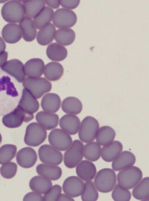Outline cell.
I'll list each match as a JSON object with an SVG mask.
<instances>
[{"mask_svg": "<svg viewBox=\"0 0 149 201\" xmlns=\"http://www.w3.org/2000/svg\"><path fill=\"white\" fill-rule=\"evenodd\" d=\"M143 176L141 169L136 166H132L121 170L118 174V184L123 188L131 189L141 180Z\"/></svg>", "mask_w": 149, "mask_h": 201, "instance_id": "1", "label": "cell"}, {"mask_svg": "<svg viewBox=\"0 0 149 201\" xmlns=\"http://www.w3.org/2000/svg\"><path fill=\"white\" fill-rule=\"evenodd\" d=\"M116 182L115 172L109 168H104L97 173L94 180L97 189L100 192L107 193L111 192L114 188Z\"/></svg>", "mask_w": 149, "mask_h": 201, "instance_id": "2", "label": "cell"}, {"mask_svg": "<svg viewBox=\"0 0 149 201\" xmlns=\"http://www.w3.org/2000/svg\"><path fill=\"white\" fill-rule=\"evenodd\" d=\"M22 86L36 99L50 91L52 87L51 82L43 77H27L22 82Z\"/></svg>", "mask_w": 149, "mask_h": 201, "instance_id": "3", "label": "cell"}, {"mask_svg": "<svg viewBox=\"0 0 149 201\" xmlns=\"http://www.w3.org/2000/svg\"><path fill=\"white\" fill-rule=\"evenodd\" d=\"M3 19L7 22L17 23L25 17L22 4L20 1L11 0L6 3L1 9Z\"/></svg>", "mask_w": 149, "mask_h": 201, "instance_id": "4", "label": "cell"}, {"mask_svg": "<svg viewBox=\"0 0 149 201\" xmlns=\"http://www.w3.org/2000/svg\"><path fill=\"white\" fill-rule=\"evenodd\" d=\"M22 85L15 78L0 69V95L17 98Z\"/></svg>", "mask_w": 149, "mask_h": 201, "instance_id": "5", "label": "cell"}, {"mask_svg": "<svg viewBox=\"0 0 149 201\" xmlns=\"http://www.w3.org/2000/svg\"><path fill=\"white\" fill-rule=\"evenodd\" d=\"M99 128L97 120L91 116H87L82 120L79 129L78 136L82 142L87 143L95 139Z\"/></svg>", "mask_w": 149, "mask_h": 201, "instance_id": "6", "label": "cell"}, {"mask_svg": "<svg viewBox=\"0 0 149 201\" xmlns=\"http://www.w3.org/2000/svg\"><path fill=\"white\" fill-rule=\"evenodd\" d=\"M47 137L46 130L38 123L33 122L27 126L24 141L28 146L36 147L42 144Z\"/></svg>", "mask_w": 149, "mask_h": 201, "instance_id": "7", "label": "cell"}, {"mask_svg": "<svg viewBox=\"0 0 149 201\" xmlns=\"http://www.w3.org/2000/svg\"><path fill=\"white\" fill-rule=\"evenodd\" d=\"M84 147L83 143L79 140L72 142L64 154V163L66 166L72 168L77 166L83 158Z\"/></svg>", "mask_w": 149, "mask_h": 201, "instance_id": "8", "label": "cell"}, {"mask_svg": "<svg viewBox=\"0 0 149 201\" xmlns=\"http://www.w3.org/2000/svg\"><path fill=\"white\" fill-rule=\"evenodd\" d=\"M33 118V114L24 110L17 105L13 111L3 117L2 121L6 127L14 128L19 127L23 122H29Z\"/></svg>", "mask_w": 149, "mask_h": 201, "instance_id": "9", "label": "cell"}, {"mask_svg": "<svg viewBox=\"0 0 149 201\" xmlns=\"http://www.w3.org/2000/svg\"><path fill=\"white\" fill-rule=\"evenodd\" d=\"M49 142L52 146L62 151L66 150L72 143L70 136L62 129L52 130L48 136Z\"/></svg>", "mask_w": 149, "mask_h": 201, "instance_id": "10", "label": "cell"}, {"mask_svg": "<svg viewBox=\"0 0 149 201\" xmlns=\"http://www.w3.org/2000/svg\"><path fill=\"white\" fill-rule=\"evenodd\" d=\"M52 22L56 27L68 28L73 26L77 19L75 13L72 10L64 8L57 10L53 15Z\"/></svg>", "mask_w": 149, "mask_h": 201, "instance_id": "11", "label": "cell"}, {"mask_svg": "<svg viewBox=\"0 0 149 201\" xmlns=\"http://www.w3.org/2000/svg\"><path fill=\"white\" fill-rule=\"evenodd\" d=\"M39 159L47 164L58 165L63 160V155L58 150L48 144L41 146L38 150Z\"/></svg>", "mask_w": 149, "mask_h": 201, "instance_id": "12", "label": "cell"}, {"mask_svg": "<svg viewBox=\"0 0 149 201\" xmlns=\"http://www.w3.org/2000/svg\"><path fill=\"white\" fill-rule=\"evenodd\" d=\"M62 188L66 194L72 198L77 197L82 193L84 189V183L78 177L71 176L64 180Z\"/></svg>", "mask_w": 149, "mask_h": 201, "instance_id": "13", "label": "cell"}, {"mask_svg": "<svg viewBox=\"0 0 149 201\" xmlns=\"http://www.w3.org/2000/svg\"><path fill=\"white\" fill-rule=\"evenodd\" d=\"M1 69L20 83L22 82L25 78L24 65L18 59H13L6 61Z\"/></svg>", "mask_w": 149, "mask_h": 201, "instance_id": "14", "label": "cell"}, {"mask_svg": "<svg viewBox=\"0 0 149 201\" xmlns=\"http://www.w3.org/2000/svg\"><path fill=\"white\" fill-rule=\"evenodd\" d=\"M37 159L36 151L30 147H26L21 149L17 152L16 159L18 164L24 168L33 167Z\"/></svg>", "mask_w": 149, "mask_h": 201, "instance_id": "15", "label": "cell"}, {"mask_svg": "<svg viewBox=\"0 0 149 201\" xmlns=\"http://www.w3.org/2000/svg\"><path fill=\"white\" fill-rule=\"evenodd\" d=\"M136 158L135 155L128 151L120 152L113 161L112 169L115 171H119L133 166L135 164Z\"/></svg>", "mask_w": 149, "mask_h": 201, "instance_id": "16", "label": "cell"}, {"mask_svg": "<svg viewBox=\"0 0 149 201\" xmlns=\"http://www.w3.org/2000/svg\"><path fill=\"white\" fill-rule=\"evenodd\" d=\"M59 124L61 129L70 135L76 134L78 131L80 125V120L75 115L66 114L60 119Z\"/></svg>", "mask_w": 149, "mask_h": 201, "instance_id": "17", "label": "cell"}, {"mask_svg": "<svg viewBox=\"0 0 149 201\" xmlns=\"http://www.w3.org/2000/svg\"><path fill=\"white\" fill-rule=\"evenodd\" d=\"M18 106L24 110L33 114L39 108V104L37 99L25 88L23 89Z\"/></svg>", "mask_w": 149, "mask_h": 201, "instance_id": "18", "label": "cell"}, {"mask_svg": "<svg viewBox=\"0 0 149 201\" xmlns=\"http://www.w3.org/2000/svg\"><path fill=\"white\" fill-rule=\"evenodd\" d=\"M76 172L78 176L85 181H91L97 173L96 167L92 162L86 160L81 161L77 165Z\"/></svg>", "mask_w": 149, "mask_h": 201, "instance_id": "19", "label": "cell"}, {"mask_svg": "<svg viewBox=\"0 0 149 201\" xmlns=\"http://www.w3.org/2000/svg\"><path fill=\"white\" fill-rule=\"evenodd\" d=\"M2 36L6 42L10 44L15 43L21 39L22 36V30L18 25L9 23L3 28Z\"/></svg>", "mask_w": 149, "mask_h": 201, "instance_id": "20", "label": "cell"}, {"mask_svg": "<svg viewBox=\"0 0 149 201\" xmlns=\"http://www.w3.org/2000/svg\"><path fill=\"white\" fill-rule=\"evenodd\" d=\"M44 67V63L42 59L39 58L30 59L24 65L26 75L30 78L39 77L42 74Z\"/></svg>", "mask_w": 149, "mask_h": 201, "instance_id": "21", "label": "cell"}, {"mask_svg": "<svg viewBox=\"0 0 149 201\" xmlns=\"http://www.w3.org/2000/svg\"><path fill=\"white\" fill-rule=\"evenodd\" d=\"M36 119L38 123L45 129L50 130L57 126L59 117L55 113L41 111L36 114Z\"/></svg>", "mask_w": 149, "mask_h": 201, "instance_id": "22", "label": "cell"}, {"mask_svg": "<svg viewBox=\"0 0 149 201\" xmlns=\"http://www.w3.org/2000/svg\"><path fill=\"white\" fill-rule=\"evenodd\" d=\"M61 99L59 96L54 93H48L42 97L41 106L44 111L52 113L56 112L59 109Z\"/></svg>", "mask_w": 149, "mask_h": 201, "instance_id": "23", "label": "cell"}, {"mask_svg": "<svg viewBox=\"0 0 149 201\" xmlns=\"http://www.w3.org/2000/svg\"><path fill=\"white\" fill-rule=\"evenodd\" d=\"M123 146L118 141H114L104 146L102 149L101 155L105 161H113L122 151Z\"/></svg>", "mask_w": 149, "mask_h": 201, "instance_id": "24", "label": "cell"}, {"mask_svg": "<svg viewBox=\"0 0 149 201\" xmlns=\"http://www.w3.org/2000/svg\"><path fill=\"white\" fill-rule=\"evenodd\" d=\"M36 171L39 175L52 180H56L59 179L62 174L61 168L58 166L45 164L38 165Z\"/></svg>", "mask_w": 149, "mask_h": 201, "instance_id": "25", "label": "cell"}, {"mask_svg": "<svg viewBox=\"0 0 149 201\" xmlns=\"http://www.w3.org/2000/svg\"><path fill=\"white\" fill-rule=\"evenodd\" d=\"M30 189L33 191L44 194L52 186V183L48 179L42 176L32 177L29 183Z\"/></svg>", "mask_w": 149, "mask_h": 201, "instance_id": "26", "label": "cell"}, {"mask_svg": "<svg viewBox=\"0 0 149 201\" xmlns=\"http://www.w3.org/2000/svg\"><path fill=\"white\" fill-rule=\"evenodd\" d=\"M23 39L27 42L33 41L35 38L37 30L31 18L25 17L19 22Z\"/></svg>", "mask_w": 149, "mask_h": 201, "instance_id": "27", "label": "cell"}, {"mask_svg": "<svg viewBox=\"0 0 149 201\" xmlns=\"http://www.w3.org/2000/svg\"><path fill=\"white\" fill-rule=\"evenodd\" d=\"M46 54L48 58L51 60L60 61L66 58L68 52L64 46L58 43L54 42L48 46Z\"/></svg>", "mask_w": 149, "mask_h": 201, "instance_id": "28", "label": "cell"}, {"mask_svg": "<svg viewBox=\"0 0 149 201\" xmlns=\"http://www.w3.org/2000/svg\"><path fill=\"white\" fill-rule=\"evenodd\" d=\"M63 72V67L60 63L52 62L45 65L44 75L47 80L50 81H56L61 78Z\"/></svg>", "mask_w": 149, "mask_h": 201, "instance_id": "29", "label": "cell"}, {"mask_svg": "<svg viewBox=\"0 0 149 201\" xmlns=\"http://www.w3.org/2000/svg\"><path fill=\"white\" fill-rule=\"evenodd\" d=\"M56 31V28L52 23H49L40 29L36 37L38 43L42 46L47 45L53 41Z\"/></svg>", "mask_w": 149, "mask_h": 201, "instance_id": "30", "label": "cell"}, {"mask_svg": "<svg viewBox=\"0 0 149 201\" xmlns=\"http://www.w3.org/2000/svg\"><path fill=\"white\" fill-rule=\"evenodd\" d=\"M22 5L26 17L33 18L45 7V3L44 0H26Z\"/></svg>", "mask_w": 149, "mask_h": 201, "instance_id": "31", "label": "cell"}, {"mask_svg": "<svg viewBox=\"0 0 149 201\" xmlns=\"http://www.w3.org/2000/svg\"><path fill=\"white\" fill-rule=\"evenodd\" d=\"M82 107L80 100L74 97H68L65 98L61 104L62 110L69 114H78L81 112Z\"/></svg>", "mask_w": 149, "mask_h": 201, "instance_id": "32", "label": "cell"}, {"mask_svg": "<svg viewBox=\"0 0 149 201\" xmlns=\"http://www.w3.org/2000/svg\"><path fill=\"white\" fill-rule=\"evenodd\" d=\"M116 135V132L112 128L109 126H103L98 130L96 141L99 144L104 146L112 142Z\"/></svg>", "mask_w": 149, "mask_h": 201, "instance_id": "33", "label": "cell"}, {"mask_svg": "<svg viewBox=\"0 0 149 201\" xmlns=\"http://www.w3.org/2000/svg\"><path fill=\"white\" fill-rule=\"evenodd\" d=\"M75 38L74 32L70 28H60L55 32L54 38L58 43L65 46L71 44Z\"/></svg>", "mask_w": 149, "mask_h": 201, "instance_id": "34", "label": "cell"}, {"mask_svg": "<svg viewBox=\"0 0 149 201\" xmlns=\"http://www.w3.org/2000/svg\"><path fill=\"white\" fill-rule=\"evenodd\" d=\"M53 10L50 8L45 6L34 17L33 22L36 28L40 29L51 21L53 17Z\"/></svg>", "mask_w": 149, "mask_h": 201, "instance_id": "35", "label": "cell"}, {"mask_svg": "<svg viewBox=\"0 0 149 201\" xmlns=\"http://www.w3.org/2000/svg\"><path fill=\"white\" fill-rule=\"evenodd\" d=\"M149 185V177L143 178L133 190L132 194L133 197L138 200H148Z\"/></svg>", "mask_w": 149, "mask_h": 201, "instance_id": "36", "label": "cell"}, {"mask_svg": "<svg viewBox=\"0 0 149 201\" xmlns=\"http://www.w3.org/2000/svg\"><path fill=\"white\" fill-rule=\"evenodd\" d=\"M101 153V147L97 142H90L84 146V156L88 160L92 161H97L100 157Z\"/></svg>", "mask_w": 149, "mask_h": 201, "instance_id": "37", "label": "cell"}, {"mask_svg": "<svg viewBox=\"0 0 149 201\" xmlns=\"http://www.w3.org/2000/svg\"><path fill=\"white\" fill-rule=\"evenodd\" d=\"M17 151L16 146L7 144L0 148V164H2L12 160L15 156Z\"/></svg>", "mask_w": 149, "mask_h": 201, "instance_id": "38", "label": "cell"}, {"mask_svg": "<svg viewBox=\"0 0 149 201\" xmlns=\"http://www.w3.org/2000/svg\"><path fill=\"white\" fill-rule=\"evenodd\" d=\"M81 195V199L83 201H96L99 196L93 182L91 181L85 183L84 189Z\"/></svg>", "mask_w": 149, "mask_h": 201, "instance_id": "39", "label": "cell"}, {"mask_svg": "<svg viewBox=\"0 0 149 201\" xmlns=\"http://www.w3.org/2000/svg\"><path fill=\"white\" fill-rule=\"evenodd\" d=\"M111 196L114 201H128L131 199V194L129 191L118 184L116 185L112 191Z\"/></svg>", "mask_w": 149, "mask_h": 201, "instance_id": "40", "label": "cell"}, {"mask_svg": "<svg viewBox=\"0 0 149 201\" xmlns=\"http://www.w3.org/2000/svg\"><path fill=\"white\" fill-rule=\"evenodd\" d=\"M17 170V164L15 163L10 162L3 164L0 168V173L4 178L9 179L15 175Z\"/></svg>", "mask_w": 149, "mask_h": 201, "instance_id": "41", "label": "cell"}, {"mask_svg": "<svg viewBox=\"0 0 149 201\" xmlns=\"http://www.w3.org/2000/svg\"><path fill=\"white\" fill-rule=\"evenodd\" d=\"M61 191V186L58 184L55 185L44 194L43 201H57Z\"/></svg>", "mask_w": 149, "mask_h": 201, "instance_id": "42", "label": "cell"}, {"mask_svg": "<svg viewBox=\"0 0 149 201\" xmlns=\"http://www.w3.org/2000/svg\"><path fill=\"white\" fill-rule=\"evenodd\" d=\"M60 4L63 8L67 9H73L79 5L80 0H60Z\"/></svg>", "mask_w": 149, "mask_h": 201, "instance_id": "43", "label": "cell"}, {"mask_svg": "<svg viewBox=\"0 0 149 201\" xmlns=\"http://www.w3.org/2000/svg\"><path fill=\"white\" fill-rule=\"evenodd\" d=\"M23 201H43V196L40 194L34 191L31 192L24 196Z\"/></svg>", "mask_w": 149, "mask_h": 201, "instance_id": "44", "label": "cell"}, {"mask_svg": "<svg viewBox=\"0 0 149 201\" xmlns=\"http://www.w3.org/2000/svg\"><path fill=\"white\" fill-rule=\"evenodd\" d=\"M45 2L47 5L54 9L58 8L60 4V0H45Z\"/></svg>", "mask_w": 149, "mask_h": 201, "instance_id": "45", "label": "cell"}, {"mask_svg": "<svg viewBox=\"0 0 149 201\" xmlns=\"http://www.w3.org/2000/svg\"><path fill=\"white\" fill-rule=\"evenodd\" d=\"M8 57V53L4 51L0 54V67H1L6 62Z\"/></svg>", "mask_w": 149, "mask_h": 201, "instance_id": "46", "label": "cell"}, {"mask_svg": "<svg viewBox=\"0 0 149 201\" xmlns=\"http://www.w3.org/2000/svg\"><path fill=\"white\" fill-rule=\"evenodd\" d=\"M57 201H74V200L67 195L62 193L60 195Z\"/></svg>", "mask_w": 149, "mask_h": 201, "instance_id": "47", "label": "cell"}, {"mask_svg": "<svg viewBox=\"0 0 149 201\" xmlns=\"http://www.w3.org/2000/svg\"><path fill=\"white\" fill-rule=\"evenodd\" d=\"M6 48V44L1 37H0V54L5 51Z\"/></svg>", "mask_w": 149, "mask_h": 201, "instance_id": "48", "label": "cell"}, {"mask_svg": "<svg viewBox=\"0 0 149 201\" xmlns=\"http://www.w3.org/2000/svg\"><path fill=\"white\" fill-rule=\"evenodd\" d=\"M2 136L1 135L0 133V144L1 143V141H2Z\"/></svg>", "mask_w": 149, "mask_h": 201, "instance_id": "49", "label": "cell"}]
</instances>
